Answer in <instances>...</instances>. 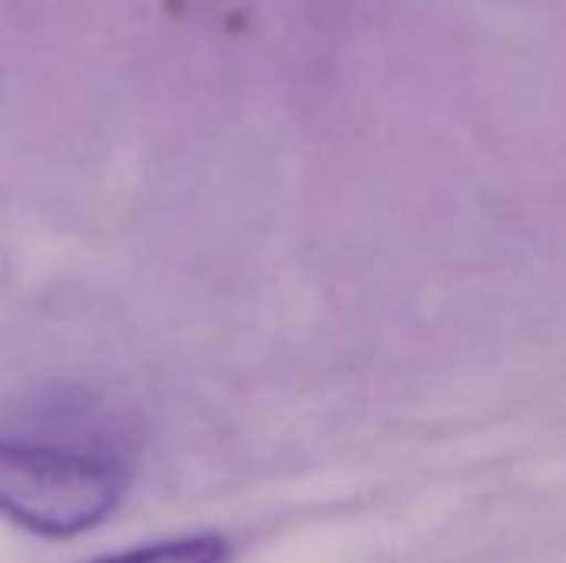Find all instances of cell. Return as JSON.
<instances>
[{
	"label": "cell",
	"mask_w": 566,
	"mask_h": 563,
	"mask_svg": "<svg viewBox=\"0 0 566 563\" xmlns=\"http://www.w3.org/2000/svg\"><path fill=\"white\" fill-rule=\"evenodd\" d=\"M129 468L96 448L0 438V518L53 541L99 528L123 501Z\"/></svg>",
	"instance_id": "6da1fadb"
},
{
	"label": "cell",
	"mask_w": 566,
	"mask_h": 563,
	"mask_svg": "<svg viewBox=\"0 0 566 563\" xmlns=\"http://www.w3.org/2000/svg\"><path fill=\"white\" fill-rule=\"evenodd\" d=\"M90 563H232V544L222 534L206 531V534L153 541V544L106 554V557H96Z\"/></svg>",
	"instance_id": "7a4b0ae2"
}]
</instances>
